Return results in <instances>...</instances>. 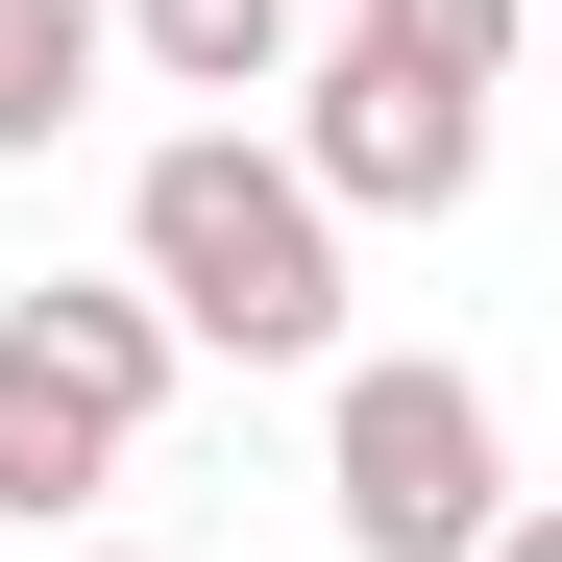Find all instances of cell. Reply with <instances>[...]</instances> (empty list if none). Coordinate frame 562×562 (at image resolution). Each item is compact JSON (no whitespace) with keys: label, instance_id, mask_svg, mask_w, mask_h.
<instances>
[{"label":"cell","instance_id":"obj_2","mask_svg":"<svg viewBox=\"0 0 562 562\" xmlns=\"http://www.w3.org/2000/svg\"><path fill=\"white\" fill-rule=\"evenodd\" d=\"M171 342H196V318H171L147 269H123V294H74V269H49V294H0V514L123 490L147 416H171Z\"/></svg>","mask_w":562,"mask_h":562},{"label":"cell","instance_id":"obj_4","mask_svg":"<svg viewBox=\"0 0 562 562\" xmlns=\"http://www.w3.org/2000/svg\"><path fill=\"white\" fill-rule=\"evenodd\" d=\"M294 171H318V196L342 221H464V196H490V99H464V74H416V49H318L294 74Z\"/></svg>","mask_w":562,"mask_h":562},{"label":"cell","instance_id":"obj_1","mask_svg":"<svg viewBox=\"0 0 562 562\" xmlns=\"http://www.w3.org/2000/svg\"><path fill=\"white\" fill-rule=\"evenodd\" d=\"M123 269L221 367H342V196H318L294 147H245V123H171L123 171Z\"/></svg>","mask_w":562,"mask_h":562},{"label":"cell","instance_id":"obj_6","mask_svg":"<svg viewBox=\"0 0 562 562\" xmlns=\"http://www.w3.org/2000/svg\"><path fill=\"white\" fill-rule=\"evenodd\" d=\"M99 49H123V0H0V171H25V147H74Z\"/></svg>","mask_w":562,"mask_h":562},{"label":"cell","instance_id":"obj_9","mask_svg":"<svg viewBox=\"0 0 562 562\" xmlns=\"http://www.w3.org/2000/svg\"><path fill=\"white\" fill-rule=\"evenodd\" d=\"M538 49H562V0H538Z\"/></svg>","mask_w":562,"mask_h":562},{"label":"cell","instance_id":"obj_8","mask_svg":"<svg viewBox=\"0 0 562 562\" xmlns=\"http://www.w3.org/2000/svg\"><path fill=\"white\" fill-rule=\"evenodd\" d=\"M490 562H562V514H514V538H490Z\"/></svg>","mask_w":562,"mask_h":562},{"label":"cell","instance_id":"obj_3","mask_svg":"<svg viewBox=\"0 0 562 562\" xmlns=\"http://www.w3.org/2000/svg\"><path fill=\"white\" fill-rule=\"evenodd\" d=\"M318 514H342V562H490L514 538V416L464 392V367H342L318 392Z\"/></svg>","mask_w":562,"mask_h":562},{"label":"cell","instance_id":"obj_5","mask_svg":"<svg viewBox=\"0 0 562 562\" xmlns=\"http://www.w3.org/2000/svg\"><path fill=\"white\" fill-rule=\"evenodd\" d=\"M123 49L171 74V99H294V74H318V0H123Z\"/></svg>","mask_w":562,"mask_h":562},{"label":"cell","instance_id":"obj_7","mask_svg":"<svg viewBox=\"0 0 562 562\" xmlns=\"http://www.w3.org/2000/svg\"><path fill=\"white\" fill-rule=\"evenodd\" d=\"M367 49H416V74H464V99H490V74L538 49V0H342Z\"/></svg>","mask_w":562,"mask_h":562}]
</instances>
